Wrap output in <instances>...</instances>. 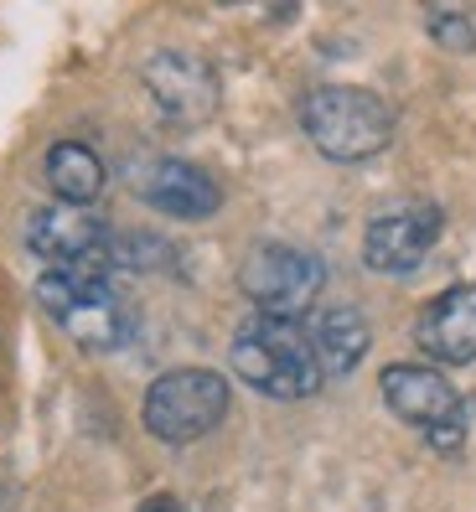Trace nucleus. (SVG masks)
I'll use <instances>...</instances> for the list:
<instances>
[{
  "instance_id": "nucleus-1",
  "label": "nucleus",
  "mask_w": 476,
  "mask_h": 512,
  "mask_svg": "<svg viewBox=\"0 0 476 512\" xmlns=\"http://www.w3.org/2000/svg\"><path fill=\"white\" fill-rule=\"evenodd\" d=\"M228 363L249 388H259L264 399H285V404L321 394V383H326L311 331L301 321H285V316H259L254 311L233 331Z\"/></svg>"
},
{
  "instance_id": "nucleus-2",
  "label": "nucleus",
  "mask_w": 476,
  "mask_h": 512,
  "mask_svg": "<svg viewBox=\"0 0 476 512\" xmlns=\"http://www.w3.org/2000/svg\"><path fill=\"white\" fill-rule=\"evenodd\" d=\"M37 306L68 342H78L88 352H114V347H125L130 331H135L130 300L109 285V275L47 269L37 280Z\"/></svg>"
},
{
  "instance_id": "nucleus-3",
  "label": "nucleus",
  "mask_w": 476,
  "mask_h": 512,
  "mask_svg": "<svg viewBox=\"0 0 476 512\" xmlns=\"http://www.w3.org/2000/svg\"><path fill=\"white\" fill-rule=\"evenodd\" d=\"M301 130L321 150L326 161H373L378 150H389L394 140V109L368 88H347V83H321L301 104Z\"/></svg>"
},
{
  "instance_id": "nucleus-4",
  "label": "nucleus",
  "mask_w": 476,
  "mask_h": 512,
  "mask_svg": "<svg viewBox=\"0 0 476 512\" xmlns=\"http://www.w3.org/2000/svg\"><path fill=\"white\" fill-rule=\"evenodd\" d=\"M228 414V383L213 368H171L145 388L140 419L161 445H192L213 435Z\"/></svg>"
},
{
  "instance_id": "nucleus-5",
  "label": "nucleus",
  "mask_w": 476,
  "mask_h": 512,
  "mask_svg": "<svg viewBox=\"0 0 476 512\" xmlns=\"http://www.w3.org/2000/svg\"><path fill=\"white\" fill-rule=\"evenodd\" d=\"M383 388V404H389L404 425L420 430L440 456H456L461 440H466V404L456 394V383L425 368V363H394V368H383L378 378Z\"/></svg>"
},
{
  "instance_id": "nucleus-6",
  "label": "nucleus",
  "mask_w": 476,
  "mask_h": 512,
  "mask_svg": "<svg viewBox=\"0 0 476 512\" xmlns=\"http://www.w3.org/2000/svg\"><path fill=\"white\" fill-rule=\"evenodd\" d=\"M321 285H326V264L295 244H254L249 259L238 264V290L259 306V316L295 321L301 311H311Z\"/></svg>"
},
{
  "instance_id": "nucleus-7",
  "label": "nucleus",
  "mask_w": 476,
  "mask_h": 512,
  "mask_svg": "<svg viewBox=\"0 0 476 512\" xmlns=\"http://www.w3.org/2000/svg\"><path fill=\"white\" fill-rule=\"evenodd\" d=\"M114 228L99 207H73L52 202L26 218V249L52 269H83V275H104L109 269Z\"/></svg>"
},
{
  "instance_id": "nucleus-8",
  "label": "nucleus",
  "mask_w": 476,
  "mask_h": 512,
  "mask_svg": "<svg viewBox=\"0 0 476 512\" xmlns=\"http://www.w3.org/2000/svg\"><path fill=\"white\" fill-rule=\"evenodd\" d=\"M440 207L435 202H389L363 228V264L373 275H414L435 238H440Z\"/></svg>"
},
{
  "instance_id": "nucleus-9",
  "label": "nucleus",
  "mask_w": 476,
  "mask_h": 512,
  "mask_svg": "<svg viewBox=\"0 0 476 512\" xmlns=\"http://www.w3.org/2000/svg\"><path fill=\"white\" fill-rule=\"evenodd\" d=\"M145 94L176 130H197L218 114V73L197 52H156L145 63Z\"/></svg>"
},
{
  "instance_id": "nucleus-10",
  "label": "nucleus",
  "mask_w": 476,
  "mask_h": 512,
  "mask_svg": "<svg viewBox=\"0 0 476 512\" xmlns=\"http://www.w3.org/2000/svg\"><path fill=\"white\" fill-rule=\"evenodd\" d=\"M130 187L145 207H156L166 218H182V223H202L223 207V187L207 176L202 166L182 161V156H151L130 171Z\"/></svg>"
},
{
  "instance_id": "nucleus-11",
  "label": "nucleus",
  "mask_w": 476,
  "mask_h": 512,
  "mask_svg": "<svg viewBox=\"0 0 476 512\" xmlns=\"http://www.w3.org/2000/svg\"><path fill=\"white\" fill-rule=\"evenodd\" d=\"M414 342L435 363H471L476 357V285H451L414 321Z\"/></svg>"
},
{
  "instance_id": "nucleus-12",
  "label": "nucleus",
  "mask_w": 476,
  "mask_h": 512,
  "mask_svg": "<svg viewBox=\"0 0 476 512\" xmlns=\"http://www.w3.org/2000/svg\"><path fill=\"white\" fill-rule=\"evenodd\" d=\"M311 342H316V357H321V373L326 378H347L368 357L373 331H368V316L357 306H332V311L316 316Z\"/></svg>"
},
{
  "instance_id": "nucleus-13",
  "label": "nucleus",
  "mask_w": 476,
  "mask_h": 512,
  "mask_svg": "<svg viewBox=\"0 0 476 512\" xmlns=\"http://www.w3.org/2000/svg\"><path fill=\"white\" fill-rule=\"evenodd\" d=\"M47 187L57 192V202H73V207H94L104 192V161L99 150H88L83 140H57L47 150Z\"/></svg>"
},
{
  "instance_id": "nucleus-14",
  "label": "nucleus",
  "mask_w": 476,
  "mask_h": 512,
  "mask_svg": "<svg viewBox=\"0 0 476 512\" xmlns=\"http://www.w3.org/2000/svg\"><path fill=\"white\" fill-rule=\"evenodd\" d=\"M171 264V244L156 233H140V228H125L114 233L109 244V269H166Z\"/></svg>"
},
{
  "instance_id": "nucleus-15",
  "label": "nucleus",
  "mask_w": 476,
  "mask_h": 512,
  "mask_svg": "<svg viewBox=\"0 0 476 512\" xmlns=\"http://www.w3.org/2000/svg\"><path fill=\"white\" fill-rule=\"evenodd\" d=\"M425 26H430V37H435L440 47L476 52V11H466V6H435V11L425 16Z\"/></svg>"
},
{
  "instance_id": "nucleus-16",
  "label": "nucleus",
  "mask_w": 476,
  "mask_h": 512,
  "mask_svg": "<svg viewBox=\"0 0 476 512\" xmlns=\"http://www.w3.org/2000/svg\"><path fill=\"white\" fill-rule=\"evenodd\" d=\"M140 512H187V507H182V497L156 492V497H145V502H140Z\"/></svg>"
}]
</instances>
